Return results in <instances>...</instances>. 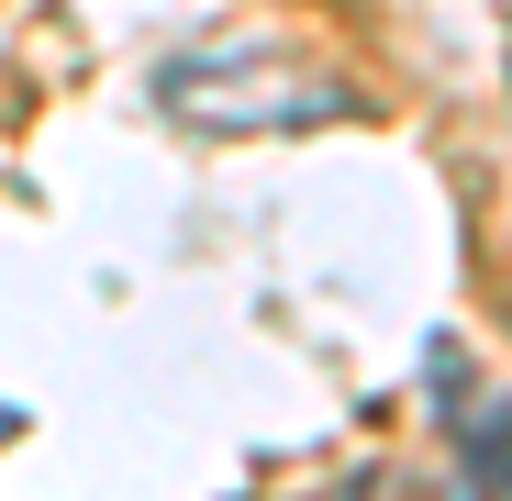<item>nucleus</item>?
I'll return each mask as SVG.
<instances>
[{"label": "nucleus", "mask_w": 512, "mask_h": 501, "mask_svg": "<svg viewBox=\"0 0 512 501\" xmlns=\"http://www.w3.org/2000/svg\"><path fill=\"white\" fill-rule=\"evenodd\" d=\"M156 112L190 123V134H312V123H357L368 101L346 90L334 67L301 56H245V45H201V56H167L156 67Z\"/></svg>", "instance_id": "f257e3e1"}, {"label": "nucleus", "mask_w": 512, "mask_h": 501, "mask_svg": "<svg viewBox=\"0 0 512 501\" xmlns=\"http://www.w3.org/2000/svg\"><path fill=\"white\" fill-rule=\"evenodd\" d=\"M457 468H468L479 501L512 490V401H490V412H468V424H457Z\"/></svg>", "instance_id": "f03ea898"}]
</instances>
